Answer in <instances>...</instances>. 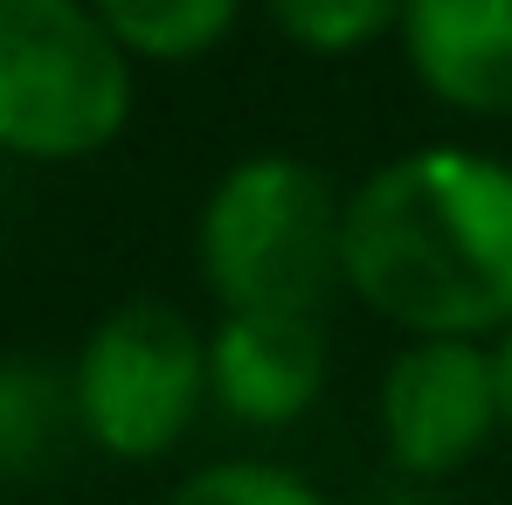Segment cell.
<instances>
[{"instance_id": "obj_1", "label": "cell", "mask_w": 512, "mask_h": 505, "mask_svg": "<svg viewBox=\"0 0 512 505\" xmlns=\"http://www.w3.org/2000/svg\"><path fill=\"white\" fill-rule=\"evenodd\" d=\"M346 291L409 339L512 326V167L478 146H416L346 194Z\"/></svg>"}, {"instance_id": "obj_2", "label": "cell", "mask_w": 512, "mask_h": 505, "mask_svg": "<svg viewBox=\"0 0 512 505\" xmlns=\"http://www.w3.org/2000/svg\"><path fill=\"white\" fill-rule=\"evenodd\" d=\"M340 222L333 180L291 153H250L222 173L194 222V263L222 312L319 319L340 291Z\"/></svg>"}, {"instance_id": "obj_3", "label": "cell", "mask_w": 512, "mask_h": 505, "mask_svg": "<svg viewBox=\"0 0 512 505\" xmlns=\"http://www.w3.org/2000/svg\"><path fill=\"white\" fill-rule=\"evenodd\" d=\"M132 125V56L90 0H0V153L90 160Z\"/></svg>"}, {"instance_id": "obj_4", "label": "cell", "mask_w": 512, "mask_h": 505, "mask_svg": "<svg viewBox=\"0 0 512 505\" xmlns=\"http://www.w3.org/2000/svg\"><path fill=\"white\" fill-rule=\"evenodd\" d=\"M77 436L118 464H160L208 402V339L167 298L111 305L70 360Z\"/></svg>"}, {"instance_id": "obj_5", "label": "cell", "mask_w": 512, "mask_h": 505, "mask_svg": "<svg viewBox=\"0 0 512 505\" xmlns=\"http://www.w3.org/2000/svg\"><path fill=\"white\" fill-rule=\"evenodd\" d=\"M381 450L402 478H450L499 436L492 353L478 339H409L374 395Z\"/></svg>"}, {"instance_id": "obj_6", "label": "cell", "mask_w": 512, "mask_h": 505, "mask_svg": "<svg viewBox=\"0 0 512 505\" xmlns=\"http://www.w3.org/2000/svg\"><path fill=\"white\" fill-rule=\"evenodd\" d=\"M326 326L284 312H222L208 333V402L243 429H284L326 388Z\"/></svg>"}, {"instance_id": "obj_7", "label": "cell", "mask_w": 512, "mask_h": 505, "mask_svg": "<svg viewBox=\"0 0 512 505\" xmlns=\"http://www.w3.org/2000/svg\"><path fill=\"white\" fill-rule=\"evenodd\" d=\"M416 84L464 118H512V0H402Z\"/></svg>"}, {"instance_id": "obj_8", "label": "cell", "mask_w": 512, "mask_h": 505, "mask_svg": "<svg viewBox=\"0 0 512 505\" xmlns=\"http://www.w3.org/2000/svg\"><path fill=\"white\" fill-rule=\"evenodd\" d=\"M70 429H77L70 374L28 353H0V485L49 471Z\"/></svg>"}, {"instance_id": "obj_9", "label": "cell", "mask_w": 512, "mask_h": 505, "mask_svg": "<svg viewBox=\"0 0 512 505\" xmlns=\"http://www.w3.org/2000/svg\"><path fill=\"white\" fill-rule=\"evenodd\" d=\"M132 63H201L229 42L243 0H90Z\"/></svg>"}, {"instance_id": "obj_10", "label": "cell", "mask_w": 512, "mask_h": 505, "mask_svg": "<svg viewBox=\"0 0 512 505\" xmlns=\"http://www.w3.org/2000/svg\"><path fill=\"white\" fill-rule=\"evenodd\" d=\"M291 49L305 56H367L402 35V0H263Z\"/></svg>"}, {"instance_id": "obj_11", "label": "cell", "mask_w": 512, "mask_h": 505, "mask_svg": "<svg viewBox=\"0 0 512 505\" xmlns=\"http://www.w3.org/2000/svg\"><path fill=\"white\" fill-rule=\"evenodd\" d=\"M160 505H333L312 478L263 464V457H229V464H201L194 478H180Z\"/></svg>"}, {"instance_id": "obj_12", "label": "cell", "mask_w": 512, "mask_h": 505, "mask_svg": "<svg viewBox=\"0 0 512 505\" xmlns=\"http://www.w3.org/2000/svg\"><path fill=\"white\" fill-rule=\"evenodd\" d=\"M485 353H492V388H499V429L512 436V326L499 339H485Z\"/></svg>"}]
</instances>
